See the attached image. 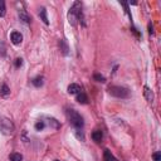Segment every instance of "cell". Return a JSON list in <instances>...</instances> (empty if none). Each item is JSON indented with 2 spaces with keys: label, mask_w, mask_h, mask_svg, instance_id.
Instances as JSON below:
<instances>
[{
  "label": "cell",
  "mask_w": 161,
  "mask_h": 161,
  "mask_svg": "<svg viewBox=\"0 0 161 161\" xmlns=\"http://www.w3.org/2000/svg\"><path fill=\"white\" fill-rule=\"evenodd\" d=\"M68 19L72 25L77 24V20H82V5H80L79 1H75L73 4V7L69 9Z\"/></svg>",
  "instance_id": "cell-1"
},
{
  "label": "cell",
  "mask_w": 161,
  "mask_h": 161,
  "mask_svg": "<svg viewBox=\"0 0 161 161\" xmlns=\"http://www.w3.org/2000/svg\"><path fill=\"white\" fill-rule=\"evenodd\" d=\"M67 118L69 121V123L75 128H82L83 127V118L75 110H68L67 111Z\"/></svg>",
  "instance_id": "cell-2"
},
{
  "label": "cell",
  "mask_w": 161,
  "mask_h": 161,
  "mask_svg": "<svg viewBox=\"0 0 161 161\" xmlns=\"http://www.w3.org/2000/svg\"><path fill=\"white\" fill-rule=\"evenodd\" d=\"M15 131V126L13 123V121L7 117L0 118V132L5 136H12Z\"/></svg>",
  "instance_id": "cell-3"
},
{
  "label": "cell",
  "mask_w": 161,
  "mask_h": 161,
  "mask_svg": "<svg viewBox=\"0 0 161 161\" xmlns=\"http://www.w3.org/2000/svg\"><path fill=\"white\" fill-rule=\"evenodd\" d=\"M108 93L117 98H128L130 97V91L127 88L120 87V86H111V87H108Z\"/></svg>",
  "instance_id": "cell-4"
},
{
  "label": "cell",
  "mask_w": 161,
  "mask_h": 161,
  "mask_svg": "<svg viewBox=\"0 0 161 161\" xmlns=\"http://www.w3.org/2000/svg\"><path fill=\"white\" fill-rule=\"evenodd\" d=\"M10 39H12L13 44L18 45V44H20V43L23 42V35L20 34L19 32H13L12 34H10Z\"/></svg>",
  "instance_id": "cell-5"
},
{
  "label": "cell",
  "mask_w": 161,
  "mask_h": 161,
  "mask_svg": "<svg viewBox=\"0 0 161 161\" xmlns=\"http://www.w3.org/2000/svg\"><path fill=\"white\" fill-rule=\"evenodd\" d=\"M80 92V86L77 83H72L68 86V93L69 94H78Z\"/></svg>",
  "instance_id": "cell-6"
},
{
  "label": "cell",
  "mask_w": 161,
  "mask_h": 161,
  "mask_svg": "<svg viewBox=\"0 0 161 161\" xmlns=\"http://www.w3.org/2000/svg\"><path fill=\"white\" fill-rule=\"evenodd\" d=\"M19 18H20V20L22 22H24V23H27V24H29L30 22H32V18L28 15V13L25 12V10H19Z\"/></svg>",
  "instance_id": "cell-7"
},
{
  "label": "cell",
  "mask_w": 161,
  "mask_h": 161,
  "mask_svg": "<svg viewBox=\"0 0 161 161\" xmlns=\"http://www.w3.org/2000/svg\"><path fill=\"white\" fill-rule=\"evenodd\" d=\"M0 96H1L3 98H7L10 96V88L5 83H3L1 86H0Z\"/></svg>",
  "instance_id": "cell-8"
},
{
  "label": "cell",
  "mask_w": 161,
  "mask_h": 161,
  "mask_svg": "<svg viewBox=\"0 0 161 161\" xmlns=\"http://www.w3.org/2000/svg\"><path fill=\"white\" fill-rule=\"evenodd\" d=\"M144 94H145V98L147 99L150 103L154 102V93L149 87H144Z\"/></svg>",
  "instance_id": "cell-9"
},
{
  "label": "cell",
  "mask_w": 161,
  "mask_h": 161,
  "mask_svg": "<svg viewBox=\"0 0 161 161\" xmlns=\"http://www.w3.org/2000/svg\"><path fill=\"white\" fill-rule=\"evenodd\" d=\"M39 17H40V19L43 20L44 24H49V20H48V17H47V10H45V8H40L39 9Z\"/></svg>",
  "instance_id": "cell-10"
},
{
  "label": "cell",
  "mask_w": 161,
  "mask_h": 161,
  "mask_svg": "<svg viewBox=\"0 0 161 161\" xmlns=\"http://www.w3.org/2000/svg\"><path fill=\"white\" fill-rule=\"evenodd\" d=\"M77 102L80 103V104H86L88 102V98H87V96H86V93L83 92H79L78 96H77Z\"/></svg>",
  "instance_id": "cell-11"
},
{
  "label": "cell",
  "mask_w": 161,
  "mask_h": 161,
  "mask_svg": "<svg viewBox=\"0 0 161 161\" xmlns=\"http://www.w3.org/2000/svg\"><path fill=\"white\" fill-rule=\"evenodd\" d=\"M102 131H99V130H96L93 131V133H92V139L93 141H96V142H101V140H102Z\"/></svg>",
  "instance_id": "cell-12"
},
{
  "label": "cell",
  "mask_w": 161,
  "mask_h": 161,
  "mask_svg": "<svg viewBox=\"0 0 161 161\" xmlns=\"http://www.w3.org/2000/svg\"><path fill=\"white\" fill-rule=\"evenodd\" d=\"M32 83L35 86V87H42L43 83H44V78L42 77V75H38V77H35L32 80Z\"/></svg>",
  "instance_id": "cell-13"
},
{
  "label": "cell",
  "mask_w": 161,
  "mask_h": 161,
  "mask_svg": "<svg viewBox=\"0 0 161 161\" xmlns=\"http://www.w3.org/2000/svg\"><path fill=\"white\" fill-rule=\"evenodd\" d=\"M59 47H60V50H62V53L64 54V55H67L68 54V45H67V43H65V40L64 39H62L59 42Z\"/></svg>",
  "instance_id": "cell-14"
},
{
  "label": "cell",
  "mask_w": 161,
  "mask_h": 161,
  "mask_svg": "<svg viewBox=\"0 0 161 161\" xmlns=\"http://www.w3.org/2000/svg\"><path fill=\"white\" fill-rule=\"evenodd\" d=\"M9 160L10 161H22L23 160V156L18 154V152H13V154H10L9 155Z\"/></svg>",
  "instance_id": "cell-15"
},
{
  "label": "cell",
  "mask_w": 161,
  "mask_h": 161,
  "mask_svg": "<svg viewBox=\"0 0 161 161\" xmlns=\"http://www.w3.org/2000/svg\"><path fill=\"white\" fill-rule=\"evenodd\" d=\"M103 157H104V161H115V157L112 156V154H111L110 150H104Z\"/></svg>",
  "instance_id": "cell-16"
},
{
  "label": "cell",
  "mask_w": 161,
  "mask_h": 161,
  "mask_svg": "<svg viewBox=\"0 0 161 161\" xmlns=\"http://www.w3.org/2000/svg\"><path fill=\"white\" fill-rule=\"evenodd\" d=\"M5 13H7V10H5V3L3 0H0V17H4Z\"/></svg>",
  "instance_id": "cell-17"
},
{
  "label": "cell",
  "mask_w": 161,
  "mask_h": 161,
  "mask_svg": "<svg viewBox=\"0 0 161 161\" xmlns=\"http://www.w3.org/2000/svg\"><path fill=\"white\" fill-rule=\"evenodd\" d=\"M45 127V123L43 122V121H39V122L35 123V130L37 131H40V130H43Z\"/></svg>",
  "instance_id": "cell-18"
},
{
  "label": "cell",
  "mask_w": 161,
  "mask_h": 161,
  "mask_svg": "<svg viewBox=\"0 0 161 161\" xmlns=\"http://www.w3.org/2000/svg\"><path fill=\"white\" fill-rule=\"evenodd\" d=\"M93 78L96 79V80H97V82H106V79H104V77H103V75H101V74H98V73H96L94 75H93Z\"/></svg>",
  "instance_id": "cell-19"
},
{
  "label": "cell",
  "mask_w": 161,
  "mask_h": 161,
  "mask_svg": "<svg viewBox=\"0 0 161 161\" xmlns=\"http://www.w3.org/2000/svg\"><path fill=\"white\" fill-rule=\"evenodd\" d=\"M152 159L154 161H161V152H155L152 155Z\"/></svg>",
  "instance_id": "cell-20"
},
{
  "label": "cell",
  "mask_w": 161,
  "mask_h": 161,
  "mask_svg": "<svg viewBox=\"0 0 161 161\" xmlns=\"http://www.w3.org/2000/svg\"><path fill=\"white\" fill-rule=\"evenodd\" d=\"M22 64H23V59L22 58H17V59H15V67H17V68L22 67Z\"/></svg>",
  "instance_id": "cell-21"
},
{
  "label": "cell",
  "mask_w": 161,
  "mask_h": 161,
  "mask_svg": "<svg viewBox=\"0 0 161 161\" xmlns=\"http://www.w3.org/2000/svg\"><path fill=\"white\" fill-rule=\"evenodd\" d=\"M149 33H150V34L154 33V32H152V25H151V24H149Z\"/></svg>",
  "instance_id": "cell-22"
},
{
  "label": "cell",
  "mask_w": 161,
  "mask_h": 161,
  "mask_svg": "<svg viewBox=\"0 0 161 161\" xmlns=\"http://www.w3.org/2000/svg\"><path fill=\"white\" fill-rule=\"evenodd\" d=\"M55 161H59V160H55Z\"/></svg>",
  "instance_id": "cell-23"
}]
</instances>
